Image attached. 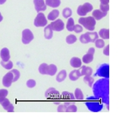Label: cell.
Segmentation results:
<instances>
[{
  "instance_id": "cell-1",
  "label": "cell",
  "mask_w": 126,
  "mask_h": 129,
  "mask_svg": "<svg viewBox=\"0 0 126 129\" xmlns=\"http://www.w3.org/2000/svg\"><path fill=\"white\" fill-rule=\"evenodd\" d=\"M93 91L97 99L101 100L103 104H108V79L103 78L93 84Z\"/></svg>"
},
{
  "instance_id": "cell-2",
  "label": "cell",
  "mask_w": 126,
  "mask_h": 129,
  "mask_svg": "<svg viewBox=\"0 0 126 129\" xmlns=\"http://www.w3.org/2000/svg\"><path fill=\"white\" fill-rule=\"evenodd\" d=\"M85 105L88 110L93 111V112H98V111L103 110V103L98 101V99H97L95 96L88 97Z\"/></svg>"
},
{
  "instance_id": "cell-3",
  "label": "cell",
  "mask_w": 126,
  "mask_h": 129,
  "mask_svg": "<svg viewBox=\"0 0 126 129\" xmlns=\"http://www.w3.org/2000/svg\"><path fill=\"white\" fill-rule=\"evenodd\" d=\"M78 23L81 25L83 26L84 28H86L87 30H88L89 31H93V30L95 29L96 25V19L93 18V16L90 17H81L78 19Z\"/></svg>"
},
{
  "instance_id": "cell-4",
  "label": "cell",
  "mask_w": 126,
  "mask_h": 129,
  "mask_svg": "<svg viewBox=\"0 0 126 129\" xmlns=\"http://www.w3.org/2000/svg\"><path fill=\"white\" fill-rule=\"evenodd\" d=\"M98 34L97 32H93V31H88L85 34H82L80 36L79 40L82 44H87V43L92 42L93 43L97 39H98Z\"/></svg>"
},
{
  "instance_id": "cell-5",
  "label": "cell",
  "mask_w": 126,
  "mask_h": 129,
  "mask_svg": "<svg viewBox=\"0 0 126 129\" xmlns=\"http://www.w3.org/2000/svg\"><path fill=\"white\" fill-rule=\"evenodd\" d=\"M96 76L108 79V77H109V66L108 63H103L98 67L97 72L94 74V77Z\"/></svg>"
},
{
  "instance_id": "cell-6",
  "label": "cell",
  "mask_w": 126,
  "mask_h": 129,
  "mask_svg": "<svg viewBox=\"0 0 126 129\" xmlns=\"http://www.w3.org/2000/svg\"><path fill=\"white\" fill-rule=\"evenodd\" d=\"M93 7L90 3H85L82 4V5H80L78 8H77V13L80 16H85L88 13L93 11Z\"/></svg>"
},
{
  "instance_id": "cell-7",
  "label": "cell",
  "mask_w": 126,
  "mask_h": 129,
  "mask_svg": "<svg viewBox=\"0 0 126 129\" xmlns=\"http://www.w3.org/2000/svg\"><path fill=\"white\" fill-rule=\"evenodd\" d=\"M34 25L35 27H43L47 25V19L45 18V15L43 13L39 12L37 16L35 17L34 20Z\"/></svg>"
},
{
  "instance_id": "cell-8",
  "label": "cell",
  "mask_w": 126,
  "mask_h": 129,
  "mask_svg": "<svg viewBox=\"0 0 126 129\" xmlns=\"http://www.w3.org/2000/svg\"><path fill=\"white\" fill-rule=\"evenodd\" d=\"M34 40V35L30 29H25L22 31V42L24 44H29Z\"/></svg>"
},
{
  "instance_id": "cell-9",
  "label": "cell",
  "mask_w": 126,
  "mask_h": 129,
  "mask_svg": "<svg viewBox=\"0 0 126 129\" xmlns=\"http://www.w3.org/2000/svg\"><path fill=\"white\" fill-rule=\"evenodd\" d=\"M50 25V27H51L52 30H55V31H61L64 30V28H65L64 22L60 19L53 21Z\"/></svg>"
},
{
  "instance_id": "cell-10",
  "label": "cell",
  "mask_w": 126,
  "mask_h": 129,
  "mask_svg": "<svg viewBox=\"0 0 126 129\" xmlns=\"http://www.w3.org/2000/svg\"><path fill=\"white\" fill-rule=\"evenodd\" d=\"M94 53H95V49L93 47H90L88 51V53L82 57V62L84 63H90L93 62Z\"/></svg>"
},
{
  "instance_id": "cell-11",
  "label": "cell",
  "mask_w": 126,
  "mask_h": 129,
  "mask_svg": "<svg viewBox=\"0 0 126 129\" xmlns=\"http://www.w3.org/2000/svg\"><path fill=\"white\" fill-rule=\"evenodd\" d=\"M14 82V76L12 72H9L4 75L3 78V84L5 87H10L12 83Z\"/></svg>"
},
{
  "instance_id": "cell-12",
  "label": "cell",
  "mask_w": 126,
  "mask_h": 129,
  "mask_svg": "<svg viewBox=\"0 0 126 129\" xmlns=\"http://www.w3.org/2000/svg\"><path fill=\"white\" fill-rule=\"evenodd\" d=\"M34 4H35V10L38 13L46 10V4H45L44 0H34Z\"/></svg>"
},
{
  "instance_id": "cell-13",
  "label": "cell",
  "mask_w": 126,
  "mask_h": 129,
  "mask_svg": "<svg viewBox=\"0 0 126 129\" xmlns=\"http://www.w3.org/2000/svg\"><path fill=\"white\" fill-rule=\"evenodd\" d=\"M0 103H1V106L4 107V110H6L8 112H13L14 111V106L11 104V102L7 98L4 99Z\"/></svg>"
},
{
  "instance_id": "cell-14",
  "label": "cell",
  "mask_w": 126,
  "mask_h": 129,
  "mask_svg": "<svg viewBox=\"0 0 126 129\" xmlns=\"http://www.w3.org/2000/svg\"><path fill=\"white\" fill-rule=\"evenodd\" d=\"M45 95L46 98H57L59 95V92H58L55 88H49L45 92Z\"/></svg>"
},
{
  "instance_id": "cell-15",
  "label": "cell",
  "mask_w": 126,
  "mask_h": 129,
  "mask_svg": "<svg viewBox=\"0 0 126 129\" xmlns=\"http://www.w3.org/2000/svg\"><path fill=\"white\" fill-rule=\"evenodd\" d=\"M0 57H1L2 61H9V58H10V52H9V48L7 47H4L3 49L0 51Z\"/></svg>"
},
{
  "instance_id": "cell-16",
  "label": "cell",
  "mask_w": 126,
  "mask_h": 129,
  "mask_svg": "<svg viewBox=\"0 0 126 129\" xmlns=\"http://www.w3.org/2000/svg\"><path fill=\"white\" fill-rule=\"evenodd\" d=\"M80 74L81 76H91L93 74V69L88 66H81Z\"/></svg>"
},
{
  "instance_id": "cell-17",
  "label": "cell",
  "mask_w": 126,
  "mask_h": 129,
  "mask_svg": "<svg viewBox=\"0 0 126 129\" xmlns=\"http://www.w3.org/2000/svg\"><path fill=\"white\" fill-rule=\"evenodd\" d=\"M106 15H107V13L99 10V9H95V10L93 11V17L96 20H99V19H103Z\"/></svg>"
},
{
  "instance_id": "cell-18",
  "label": "cell",
  "mask_w": 126,
  "mask_h": 129,
  "mask_svg": "<svg viewBox=\"0 0 126 129\" xmlns=\"http://www.w3.org/2000/svg\"><path fill=\"white\" fill-rule=\"evenodd\" d=\"M70 64H71V66L72 68H74V69H78V68L82 66V60L80 59L79 57H74L70 61Z\"/></svg>"
},
{
  "instance_id": "cell-19",
  "label": "cell",
  "mask_w": 126,
  "mask_h": 129,
  "mask_svg": "<svg viewBox=\"0 0 126 129\" xmlns=\"http://www.w3.org/2000/svg\"><path fill=\"white\" fill-rule=\"evenodd\" d=\"M81 77V74H80V69H75V70H72V71L69 74V78L72 81H76Z\"/></svg>"
},
{
  "instance_id": "cell-20",
  "label": "cell",
  "mask_w": 126,
  "mask_h": 129,
  "mask_svg": "<svg viewBox=\"0 0 126 129\" xmlns=\"http://www.w3.org/2000/svg\"><path fill=\"white\" fill-rule=\"evenodd\" d=\"M44 35H45V38L47 39V40H50L53 36V30L50 25H45V28L44 30Z\"/></svg>"
},
{
  "instance_id": "cell-21",
  "label": "cell",
  "mask_w": 126,
  "mask_h": 129,
  "mask_svg": "<svg viewBox=\"0 0 126 129\" xmlns=\"http://www.w3.org/2000/svg\"><path fill=\"white\" fill-rule=\"evenodd\" d=\"M98 34V36H100L103 40L109 39V30H108V29H101Z\"/></svg>"
},
{
  "instance_id": "cell-22",
  "label": "cell",
  "mask_w": 126,
  "mask_h": 129,
  "mask_svg": "<svg viewBox=\"0 0 126 129\" xmlns=\"http://www.w3.org/2000/svg\"><path fill=\"white\" fill-rule=\"evenodd\" d=\"M45 4L51 8H57L60 4V0H45Z\"/></svg>"
},
{
  "instance_id": "cell-23",
  "label": "cell",
  "mask_w": 126,
  "mask_h": 129,
  "mask_svg": "<svg viewBox=\"0 0 126 129\" xmlns=\"http://www.w3.org/2000/svg\"><path fill=\"white\" fill-rule=\"evenodd\" d=\"M74 98L76 101H83L84 100V95L82 91L81 90V89L77 88L75 89V93H74Z\"/></svg>"
},
{
  "instance_id": "cell-24",
  "label": "cell",
  "mask_w": 126,
  "mask_h": 129,
  "mask_svg": "<svg viewBox=\"0 0 126 129\" xmlns=\"http://www.w3.org/2000/svg\"><path fill=\"white\" fill-rule=\"evenodd\" d=\"M67 78V71L64 69H62L61 71L59 72V74H57L56 76V81L58 83H61L64 81L65 79H66Z\"/></svg>"
},
{
  "instance_id": "cell-25",
  "label": "cell",
  "mask_w": 126,
  "mask_h": 129,
  "mask_svg": "<svg viewBox=\"0 0 126 129\" xmlns=\"http://www.w3.org/2000/svg\"><path fill=\"white\" fill-rule=\"evenodd\" d=\"M57 72V67L55 64H50L48 65V69H47V74L50 76H54Z\"/></svg>"
},
{
  "instance_id": "cell-26",
  "label": "cell",
  "mask_w": 126,
  "mask_h": 129,
  "mask_svg": "<svg viewBox=\"0 0 126 129\" xmlns=\"http://www.w3.org/2000/svg\"><path fill=\"white\" fill-rule=\"evenodd\" d=\"M59 14H60V12L58 9H54V10H52L51 12L49 13V14H48V16H47V19H49V20H55V19L59 16Z\"/></svg>"
},
{
  "instance_id": "cell-27",
  "label": "cell",
  "mask_w": 126,
  "mask_h": 129,
  "mask_svg": "<svg viewBox=\"0 0 126 129\" xmlns=\"http://www.w3.org/2000/svg\"><path fill=\"white\" fill-rule=\"evenodd\" d=\"M0 64L3 66L4 69H7V70H10L13 69V66H14V63L13 62H11L10 60L9 61H6V62H4V61H1V62H0Z\"/></svg>"
},
{
  "instance_id": "cell-28",
  "label": "cell",
  "mask_w": 126,
  "mask_h": 129,
  "mask_svg": "<svg viewBox=\"0 0 126 129\" xmlns=\"http://www.w3.org/2000/svg\"><path fill=\"white\" fill-rule=\"evenodd\" d=\"M74 19L72 17H69L68 19H67V29L68 31H73V28H74Z\"/></svg>"
},
{
  "instance_id": "cell-29",
  "label": "cell",
  "mask_w": 126,
  "mask_h": 129,
  "mask_svg": "<svg viewBox=\"0 0 126 129\" xmlns=\"http://www.w3.org/2000/svg\"><path fill=\"white\" fill-rule=\"evenodd\" d=\"M47 69H48V64H46V63H42L39 67V72H40V74L43 75L47 74Z\"/></svg>"
},
{
  "instance_id": "cell-30",
  "label": "cell",
  "mask_w": 126,
  "mask_h": 129,
  "mask_svg": "<svg viewBox=\"0 0 126 129\" xmlns=\"http://www.w3.org/2000/svg\"><path fill=\"white\" fill-rule=\"evenodd\" d=\"M61 96H62L64 99L70 100V101H74V100H75V98H74V94H72V93H69V92H67V91L62 92Z\"/></svg>"
},
{
  "instance_id": "cell-31",
  "label": "cell",
  "mask_w": 126,
  "mask_h": 129,
  "mask_svg": "<svg viewBox=\"0 0 126 129\" xmlns=\"http://www.w3.org/2000/svg\"><path fill=\"white\" fill-rule=\"evenodd\" d=\"M72 14V11L70 8H65L62 11V15L64 18L68 19L69 17H71Z\"/></svg>"
},
{
  "instance_id": "cell-32",
  "label": "cell",
  "mask_w": 126,
  "mask_h": 129,
  "mask_svg": "<svg viewBox=\"0 0 126 129\" xmlns=\"http://www.w3.org/2000/svg\"><path fill=\"white\" fill-rule=\"evenodd\" d=\"M94 44H95L96 46V47H98V48H103L105 47V42H104V41H103V39H97V40L94 41Z\"/></svg>"
},
{
  "instance_id": "cell-33",
  "label": "cell",
  "mask_w": 126,
  "mask_h": 129,
  "mask_svg": "<svg viewBox=\"0 0 126 129\" xmlns=\"http://www.w3.org/2000/svg\"><path fill=\"white\" fill-rule=\"evenodd\" d=\"M66 41H67V44L72 45V44H73V43H75L77 41V37H76V36H74V35H69V36H67Z\"/></svg>"
},
{
  "instance_id": "cell-34",
  "label": "cell",
  "mask_w": 126,
  "mask_h": 129,
  "mask_svg": "<svg viewBox=\"0 0 126 129\" xmlns=\"http://www.w3.org/2000/svg\"><path fill=\"white\" fill-rule=\"evenodd\" d=\"M83 80H84V82L88 84V85L89 87L93 86V84L94 83V79L93 77H91V76H85V77H84Z\"/></svg>"
},
{
  "instance_id": "cell-35",
  "label": "cell",
  "mask_w": 126,
  "mask_h": 129,
  "mask_svg": "<svg viewBox=\"0 0 126 129\" xmlns=\"http://www.w3.org/2000/svg\"><path fill=\"white\" fill-rule=\"evenodd\" d=\"M69 104L70 103H68V102H65V103H63L62 105H60L57 108V111L58 112H65L67 107L69 106Z\"/></svg>"
},
{
  "instance_id": "cell-36",
  "label": "cell",
  "mask_w": 126,
  "mask_h": 129,
  "mask_svg": "<svg viewBox=\"0 0 126 129\" xmlns=\"http://www.w3.org/2000/svg\"><path fill=\"white\" fill-rule=\"evenodd\" d=\"M67 112H77V107L76 106V105H69L66 109Z\"/></svg>"
},
{
  "instance_id": "cell-37",
  "label": "cell",
  "mask_w": 126,
  "mask_h": 129,
  "mask_svg": "<svg viewBox=\"0 0 126 129\" xmlns=\"http://www.w3.org/2000/svg\"><path fill=\"white\" fill-rule=\"evenodd\" d=\"M11 72L14 76V82H16L17 80L19 79V77H20V73H19V70H17V69H12Z\"/></svg>"
},
{
  "instance_id": "cell-38",
  "label": "cell",
  "mask_w": 126,
  "mask_h": 129,
  "mask_svg": "<svg viewBox=\"0 0 126 129\" xmlns=\"http://www.w3.org/2000/svg\"><path fill=\"white\" fill-rule=\"evenodd\" d=\"M8 94H9V91L7 90V89H0V102L3 101L4 99L6 98L7 95H8Z\"/></svg>"
},
{
  "instance_id": "cell-39",
  "label": "cell",
  "mask_w": 126,
  "mask_h": 129,
  "mask_svg": "<svg viewBox=\"0 0 126 129\" xmlns=\"http://www.w3.org/2000/svg\"><path fill=\"white\" fill-rule=\"evenodd\" d=\"M26 85H27L28 88H34L36 85V82H35V80H34V79H29L28 81L26 82Z\"/></svg>"
},
{
  "instance_id": "cell-40",
  "label": "cell",
  "mask_w": 126,
  "mask_h": 129,
  "mask_svg": "<svg viewBox=\"0 0 126 129\" xmlns=\"http://www.w3.org/2000/svg\"><path fill=\"white\" fill-rule=\"evenodd\" d=\"M82 30H83V28H82V26L81 25H74L73 31H75L76 33H81Z\"/></svg>"
},
{
  "instance_id": "cell-41",
  "label": "cell",
  "mask_w": 126,
  "mask_h": 129,
  "mask_svg": "<svg viewBox=\"0 0 126 129\" xmlns=\"http://www.w3.org/2000/svg\"><path fill=\"white\" fill-rule=\"evenodd\" d=\"M100 9H101V11L107 13V12L108 11V9H109V6H108V4H100Z\"/></svg>"
},
{
  "instance_id": "cell-42",
  "label": "cell",
  "mask_w": 126,
  "mask_h": 129,
  "mask_svg": "<svg viewBox=\"0 0 126 129\" xmlns=\"http://www.w3.org/2000/svg\"><path fill=\"white\" fill-rule=\"evenodd\" d=\"M103 54L105 56H109V45L106 46L103 49Z\"/></svg>"
},
{
  "instance_id": "cell-43",
  "label": "cell",
  "mask_w": 126,
  "mask_h": 129,
  "mask_svg": "<svg viewBox=\"0 0 126 129\" xmlns=\"http://www.w3.org/2000/svg\"><path fill=\"white\" fill-rule=\"evenodd\" d=\"M101 4H108V2H109V0H100Z\"/></svg>"
},
{
  "instance_id": "cell-44",
  "label": "cell",
  "mask_w": 126,
  "mask_h": 129,
  "mask_svg": "<svg viewBox=\"0 0 126 129\" xmlns=\"http://www.w3.org/2000/svg\"><path fill=\"white\" fill-rule=\"evenodd\" d=\"M7 0H0V4H4Z\"/></svg>"
},
{
  "instance_id": "cell-45",
  "label": "cell",
  "mask_w": 126,
  "mask_h": 129,
  "mask_svg": "<svg viewBox=\"0 0 126 129\" xmlns=\"http://www.w3.org/2000/svg\"><path fill=\"white\" fill-rule=\"evenodd\" d=\"M3 16H2V14L0 13V22H2V20H3Z\"/></svg>"
}]
</instances>
